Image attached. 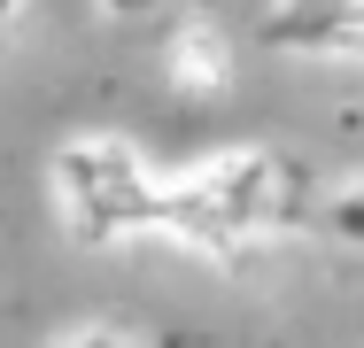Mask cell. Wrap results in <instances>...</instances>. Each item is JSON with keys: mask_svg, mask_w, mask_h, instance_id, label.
Instances as JSON below:
<instances>
[{"mask_svg": "<svg viewBox=\"0 0 364 348\" xmlns=\"http://www.w3.org/2000/svg\"><path fill=\"white\" fill-rule=\"evenodd\" d=\"M55 186H63L70 224L85 232V240H109V232L155 224V209H163L124 139H77L70 155H63V170H55Z\"/></svg>", "mask_w": 364, "mask_h": 348, "instance_id": "obj_1", "label": "cell"}, {"mask_svg": "<svg viewBox=\"0 0 364 348\" xmlns=\"http://www.w3.org/2000/svg\"><path fill=\"white\" fill-rule=\"evenodd\" d=\"M256 39L302 55H364V0H279Z\"/></svg>", "mask_w": 364, "mask_h": 348, "instance_id": "obj_2", "label": "cell"}, {"mask_svg": "<svg viewBox=\"0 0 364 348\" xmlns=\"http://www.w3.org/2000/svg\"><path fill=\"white\" fill-rule=\"evenodd\" d=\"M326 232H333L341 248H364V186H341V194L326 202Z\"/></svg>", "mask_w": 364, "mask_h": 348, "instance_id": "obj_3", "label": "cell"}, {"mask_svg": "<svg viewBox=\"0 0 364 348\" xmlns=\"http://www.w3.org/2000/svg\"><path fill=\"white\" fill-rule=\"evenodd\" d=\"M101 8H109V16H147L155 0H101Z\"/></svg>", "mask_w": 364, "mask_h": 348, "instance_id": "obj_4", "label": "cell"}, {"mask_svg": "<svg viewBox=\"0 0 364 348\" xmlns=\"http://www.w3.org/2000/svg\"><path fill=\"white\" fill-rule=\"evenodd\" d=\"M16 8H23V0H0V31H8V16H16Z\"/></svg>", "mask_w": 364, "mask_h": 348, "instance_id": "obj_5", "label": "cell"}]
</instances>
